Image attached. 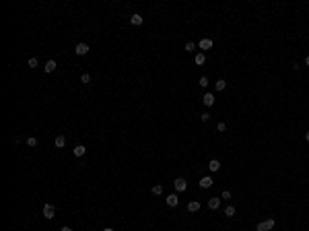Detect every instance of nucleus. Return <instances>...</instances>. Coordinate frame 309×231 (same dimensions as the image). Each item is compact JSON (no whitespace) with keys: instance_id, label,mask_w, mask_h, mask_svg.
I'll return each mask as SVG.
<instances>
[{"instance_id":"1","label":"nucleus","mask_w":309,"mask_h":231,"mask_svg":"<svg viewBox=\"0 0 309 231\" xmlns=\"http://www.w3.org/2000/svg\"><path fill=\"white\" fill-rule=\"evenodd\" d=\"M274 225H276V221L272 219V217H268L266 221H260L258 225H255V231H272Z\"/></svg>"},{"instance_id":"2","label":"nucleus","mask_w":309,"mask_h":231,"mask_svg":"<svg viewBox=\"0 0 309 231\" xmlns=\"http://www.w3.org/2000/svg\"><path fill=\"white\" fill-rule=\"evenodd\" d=\"M173 188H175V192H186L188 190V182L183 180V177H177L175 182H173Z\"/></svg>"},{"instance_id":"3","label":"nucleus","mask_w":309,"mask_h":231,"mask_svg":"<svg viewBox=\"0 0 309 231\" xmlns=\"http://www.w3.org/2000/svg\"><path fill=\"white\" fill-rule=\"evenodd\" d=\"M44 217L45 219H54L56 217V207L54 204H44Z\"/></svg>"},{"instance_id":"4","label":"nucleus","mask_w":309,"mask_h":231,"mask_svg":"<svg viewBox=\"0 0 309 231\" xmlns=\"http://www.w3.org/2000/svg\"><path fill=\"white\" fill-rule=\"evenodd\" d=\"M74 52H76V56H87L89 54V45L87 44H76Z\"/></svg>"},{"instance_id":"5","label":"nucleus","mask_w":309,"mask_h":231,"mask_svg":"<svg viewBox=\"0 0 309 231\" xmlns=\"http://www.w3.org/2000/svg\"><path fill=\"white\" fill-rule=\"evenodd\" d=\"M198 45H200V50H210L212 45H214V41H212L210 37H204V39H200V44H198Z\"/></svg>"},{"instance_id":"6","label":"nucleus","mask_w":309,"mask_h":231,"mask_svg":"<svg viewBox=\"0 0 309 231\" xmlns=\"http://www.w3.org/2000/svg\"><path fill=\"white\" fill-rule=\"evenodd\" d=\"M130 23H132L134 27H140V25L144 23V19H142V15H138V13H136V15L130 17Z\"/></svg>"},{"instance_id":"7","label":"nucleus","mask_w":309,"mask_h":231,"mask_svg":"<svg viewBox=\"0 0 309 231\" xmlns=\"http://www.w3.org/2000/svg\"><path fill=\"white\" fill-rule=\"evenodd\" d=\"M212 184H214V180H212L210 176H204V177L200 180V188H210Z\"/></svg>"},{"instance_id":"8","label":"nucleus","mask_w":309,"mask_h":231,"mask_svg":"<svg viewBox=\"0 0 309 231\" xmlns=\"http://www.w3.org/2000/svg\"><path fill=\"white\" fill-rule=\"evenodd\" d=\"M214 101H216V99H214V95H212V93H206L204 95V105H206V108H212Z\"/></svg>"},{"instance_id":"9","label":"nucleus","mask_w":309,"mask_h":231,"mask_svg":"<svg viewBox=\"0 0 309 231\" xmlns=\"http://www.w3.org/2000/svg\"><path fill=\"white\" fill-rule=\"evenodd\" d=\"M208 169H210V171H219V169H221V161H219V159H210Z\"/></svg>"},{"instance_id":"10","label":"nucleus","mask_w":309,"mask_h":231,"mask_svg":"<svg viewBox=\"0 0 309 231\" xmlns=\"http://www.w3.org/2000/svg\"><path fill=\"white\" fill-rule=\"evenodd\" d=\"M167 204H169V207H177V204H179L177 194H169V196H167Z\"/></svg>"},{"instance_id":"11","label":"nucleus","mask_w":309,"mask_h":231,"mask_svg":"<svg viewBox=\"0 0 309 231\" xmlns=\"http://www.w3.org/2000/svg\"><path fill=\"white\" fill-rule=\"evenodd\" d=\"M219 207H221V198H210V200H208V208H210V211H216Z\"/></svg>"},{"instance_id":"12","label":"nucleus","mask_w":309,"mask_h":231,"mask_svg":"<svg viewBox=\"0 0 309 231\" xmlns=\"http://www.w3.org/2000/svg\"><path fill=\"white\" fill-rule=\"evenodd\" d=\"M188 211H190V213H198V211H200V202H198V200L188 202Z\"/></svg>"},{"instance_id":"13","label":"nucleus","mask_w":309,"mask_h":231,"mask_svg":"<svg viewBox=\"0 0 309 231\" xmlns=\"http://www.w3.org/2000/svg\"><path fill=\"white\" fill-rule=\"evenodd\" d=\"M56 68H58L56 60H48V62H45V72H54Z\"/></svg>"},{"instance_id":"14","label":"nucleus","mask_w":309,"mask_h":231,"mask_svg":"<svg viewBox=\"0 0 309 231\" xmlns=\"http://www.w3.org/2000/svg\"><path fill=\"white\" fill-rule=\"evenodd\" d=\"M74 157H83V155H85V153H87V149H85L83 147V144H76V147H74Z\"/></svg>"},{"instance_id":"15","label":"nucleus","mask_w":309,"mask_h":231,"mask_svg":"<svg viewBox=\"0 0 309 231\" xmlns=\"http://www.w3.org/2000/svg\"><path fill=\"white\" fill-rule=\"evenodd\" d=\"M214 89H216V91H225V89H227V81L225 79H219L214 83Z\"/></svg>"},{"instance_id":"16","label":"nucleus","mask_w":309,"mask_h":231,"mask_svg":"<svg viewBox=\"0 0 309 231\" xmlns=\"http://www.w3.org/2000/svg\"><path fill=\"white\" fill-rule=\"evenodd\" d=\"M194 60H196V64H198V66H202V64L206 62V56H204V52H198V54L194 56Z\"/></svg>"},{"instance_id":"17","label":"nucleus","mask_w":309,"mask_h":231,"mask_svg":"<svg viewBox=\"0 0 309 231\" xmlns=\"http://www.w3.org/2000/svg\"><path fill=\"white\" fill-rule=\"evenodd\" d=\"M54 144H56V147H58V149H62V147H64V144H66V138H64V136H62V134H60V136H56V140H54Z\"/></svg>"},{"instance_id":"18","label":"nucleus","mask_w":309,"mask_h":231,"mask_svg":"<svg viewBox=\"0 0 309 231\" xmlns=\"http://www.w3.org/2000/svg\"><path fill=\"white\" fill-rule=\"evenodd\" d=\"M27 64H29V68H37V66H39V60L33 56V58H29V62H27Z\"/></svg>"},{"instance_id":"19","label":"nucleus","mask_w":309,"mask_h":231,"mask_svg":"<svg viewBox=\"0 0 309 231\" xmlns=\"http://www.w3.org/2000/svg\"><path fill=\"white\" fill-rule=\"evenodd\" d=\"M152 194H155V196H159V194H163V186H161V184H157V186H152Z\"/></svg>"},{"instance_id":"20","label":"nucleus","mask_w":309,"mask_h":231,"mask_svg":"<svg viewBox=\"0 0 309 231\" xmlns=\"http://www.w3.org/2000/svg\"><path fill=\"white\" fill-rule=\"evenodd\" d=\"M225 215L227 217H235V207H227L225 208Z\"/></svg>"},{"instance_id":"21","label":"nucleus","mask_w":309,"mask_h":231,"mask_svg":"<svg viewBox=\"0 0 309 231\" xmlns=\"http://www.w3.org/2000/svg\"><path fill=\"white\" fill-rule=\"evenodd\" d=\"M80 83H85V85H89V83H91V74H87V72H85V74H83V76H80Z\"/></svg>"},{"instance_id":"22","label":"nucleus","mask_w":309,"mask_h":231,"mask_svg":"<svg viewBox=\"0 0 309 231\" xmlns=\"http://www.w3.org/2000/svg\"><path fill=\"white\" fill-rule=\"evenodd\" d=\"M27 144H29V147H37V138L29 136V138H27Z\"/></svg>"},{"instance_id":"23","label":"nucleus","mask_w":309,"mask_h":231,"mask_svg":"<svg viewBox=\"0 0 309 231\" xmlns=\"http://www.w3.org/2000/svg\"><path fill=\"white\" fill-rule=\"evenodd\" d=\"M194 50H196V44H194V41H188L186 44V52H194Z\"/></svg>"},{"instance_id":"24","label":"nucleus","mask_w":309,"mask_h":231,"mask_svg":"<svg viewBox=\"0 0 309 231\" xmlns=\"http://www.w3.org/2000/svg\"><path fill=\"white\" fill-rule=\"evenodd\" d=\"M198 85H200V87H208V76H200Z\"/></svg>"},{"instance_id":"25","label":"nucleus","mask_w":309,"mask_h":231,"mask_svg":"<svg viewBox=\"0 0 309 231\" xmlns=\"http://www.w3.org/2000/svg\"><path fill=\"white\" fill-rule=\"evenodd\" d=\"M216 128H219V132H225V130H227V124L225 122H219V126H216Z\"/></svg>"},{"instance_id":"26","label":"nucleus","mask_w":309,"mask_h":231,"mask_svg":"<svg viewBox=\"0 0 309 231\" xmlns=\"http://www.w3.org/2000/svg\"><path fill=\"white\" fill-rule=\"evenodd\" d=\"M221 198H225V200H229V198H231V192H229V190H223Z\"/></svg>"},{"instance_id":"27","label":"nucleus","mask_w":309,"mask_h":231,"mask_svg":"<svg viewBox=\"0 0 309 231\" xmlns=\"http://www.w3.org/2000/svg\"><path fill=\"white\" fill-rule=\"evenodd\" d=\"M200 118H202V122H208V118H210V113H208V112H204V113H200Z\"/></svg>"},{"instance_id":"28","label":"nucleus","mask_w":309,"mask_h":231,"mask_svg":"<svg viewBox=\"0 0 309 231\" xmlns=\"http://www.w3.org/2000/svg\"><path fill=\"white\" fill-rule=\"evenodd\" d=\"M305 64H307V66H309V54L305 56Z\"/></svg>"},{"instance_id":"29","label":"nucleus","mask_w":309,"mask_h":231,"mask_svg":"<svg viewBox=\"0 0 309 231\" xmlns=\"http://www.w3.org/2000/svg\"><path fill=\"white\" fill-rule=\"evenodd\" d=\"M62 231H72V229H70V227H62Z\"/></svg>"},{"instance_id":"30","label":"nucleus","mask_w":309,"mask_h":231,"mask_svg":"<svg viewBox=\"0 0 309 231\" xmlns=\"http://www.w3.org/2000/svg\"><path fill=\"white\" fill-rule=\"evenodd\" d=\"M103 231H113V229H111V227H105V229H103Z\"/></svg>"},{"instance_id":"31","label":"nucleus","mask_w":309,"mask_h":231,"mask_svg":"<svg viewBox=\"0 0 309 231\" xmlns=\"http://www.w3.org/2000/svg\"><path fill=\"white\" fill-rule=\"evenodd\" d=\"M305 138H307V143H309V132H305Z\"/></svg>"}]
</instances>
